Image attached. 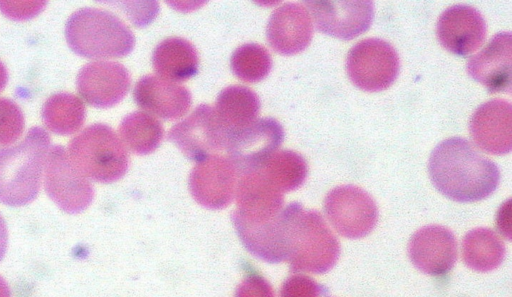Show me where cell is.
I'll return each instance as SVG.
<instances>
[{
    "label": "cell",
    "mask_w": 512,
    "mask_h": 297,
    "mask_svg": "<svg viewBox=\"0 0 512 297\" xmlns=\"http://www.w3.org/2000/svg\"><path fill=\"white\" fill-rule=\"evenodd\" d=\"M323 288L314 279L302 274L290 276L283 283L280 297H320Z\"/></svg>",
    "instance_id": "f1b7e54d"
},
{
    "label": "cell",
    "mask_w": 512,
    "mask_h": 297,
    "mask_svg": "<svg viewBox=\"0 0 512 297\" xmlns=\"http://www.w3.org/2000/svg\"><path fill=\"white\" fill-rule=\"evenodd\" d=\"M228 133L215 110L201 104L170 129L168 139L188 159L200 162L225 148Z\"/></svg>",
    "instance_id": "30bf717a"
},
{
    "label": "cell",
    "mask_w": 512,
    "mask_h": 297,
    "mask_svg": "<svg viewBox=\"0 0 512 297\" xmlns=\"http://www.w3.org/2000/svg\"><path fill=\"white\" fill-rule=\"evenodd\" d=\"M284 139V130L274 118H260L229 132L226 142L228 159L239 174L256 171L276 152Z\"/></svg>",
    "instance_id": "52a82bcc"
},
{
    "label": "cell",
    "mask_w": 512,
    "mask_h": 297,
    "mask_svg": "<svg viewBox=\"0 0 512 297\" xmlns=\"http://www.w3.org/2000/svg\"><path fill=\"white\" fill-rule=\"evenodd\" d=\"M24 129V115L10 99L0 98V145L15 142Z\"/></svg>",
    "instance_id": "83f0119b"
},
{
    "label": "cell",
    "mask_w": 512,
    "mask_h": 297,
    "mask_svg": "<svg viewBox=\"0 0 512 297\" xmlns=\"http://www.w3.org/2000/svg\"><path fill=\"white\" fill-rule=\"evenodd\" d=\"M44 166L45 191L60 209L75 214L91 204L94 197L91 183L74 166L61 145L50 148Z\"/></svg>",
    "instance_id": "ba28073f"
},
{
    "label": "cell",
    "mask_w": 512,
    "mask_h": 297,
    "mask_svg": "<svg viewBox=\"0 0 512 297\" xmlns=\"http://www.w3.org/2000/svg\"><path fill=\"white\" fill-rule=\"evenodd\" d=\"M130 74L118 62L94 61L84 65L76 79L77 90L91 106L108 108L119 103L130 89Z\"/></svg>",
    "instance_id": "5bb4252c"
},
{
    "label": "cell",
    "mask_w": 512,
    "mask_h": 297,
    "mask_svg": "<svg viewBox=\"0 0 512 297\" xmlns=\"http://www.w3.org/2000/svg\"><path fill=\"white\" fill-rule=\"evenodd\" d=\"M259 170L281 192L298 189L308 173L305 159L292 150L275 152Z\"/></svg>",
    "instance_id": "484cf974"
},
{
    "label": "cell",
    "mask_w": 512,
    "mask_h": 297,
    "mask_svg": "<svg viewBox=\"0 0 512 297\" xmlns=\"http://www.w3.org/2000/svg\"><path fill=\"white\" fill-rule=\"evenodd\" d=\"M123 145L137 155L153 152L161 143L164 131L161 123L152 115L135 111L123 118L119 125Z\"/></svg>",
    "instance_id": "d4e9b609"
},
{
    "label": "cell",
    "mask_w": 512,
    "mask_h": 297,
    "mask_svg": "<svg viewBox=\"0 0 512 297\" xmlns=\"http://www.w3.org/2000/svg\"><path fill=\"white\" fill-rule=\"evenodd\" d=\"M214 110L228 132H232L256 120L260 100L250 88L232 85L219 93Z\"/></svg>",
    "instance_id": "7402d4cb"
},
{
    "label": "cell",
    "mask_w": 512,
    "mask_h": 297,
    "mask_svg": "<svg viewBox=\"0 0 512 297\" xmlns=\"http://www.w3.org/2000/svg\"><path fill=\"white\" fill-rule=\"evenodd\" d=\"M270 46L282 55L303 51L311 42L313 25L308 10L299 3H286L276 8L266 30Z\"/></svg>",
    "instance_id": "d6986e66"
},
{
    "label": "cell",
    "mask_w": 512,
    "mask_h": 297,
    "mask_svg": "<svg viewBox=\"0 0 512 297\" xmlns=\"http://www.w3.org/2000/svg\"><path fill=\"white\" fill-rule=\"evenodd\" d=\"M284 258L294 272L323 274L340 255V244L319 212L293 202L280 212Z\"/></svg>",
    "instance_id": "7a4b0ae2"
},
{
    "label": "cell",
    "mask_w": 512,
    "mask_h": 297,
    "mask_svg": "<svg viewBox=\"0 0 512 297\" xmlns=\"http://www.w3.org/2000/svg\"><path fill=\"white\" fill-rule=\"evenodd\" d=\"M152 64L158 77L173 82L183 81L198 72L199 58L188 40L169 37L155 47Z\"/></svg>",
    "instance_id": "44dd1931"
},
{
    "label": "cell",
    "mask_w": 512,
    "mask_h": 297,
    "mask_svg": "<svg viewBox=\"0 0 512 297\" xmlns=\"http://www.w3.org/2000/svg\"><path fill=\"white\" fill-rule=\"evenodd\" d=\"M511 33L499 32L467 62V72L490 93L511 90Z\"/></svg>",
    "instance_id": "ac0fdd59"
},
{
    "label": "cell",
    "mask_w": 512,
    "mask_h": 297,
    "mask_svg": "<svg viewBox=\"0 0 512 297\" xmlns=\"http://www.w3.org/2000/svg\"><path fill=\"white\" fill-rule=\"evenodd\" d=\"M399 56L394 47L380 38H366L348 52L346 70L358 88L376 92L388 88L397 78Z\"/></svg>",
    "instance_id": "8992f818"
},
{
    "label": "cell",
    "mask_w": 512,
    "mask_h": 297,
    "mask_svg": "<svg viewBox=\"0 0 512 297\" xmlns=\"http://www.w3.org/2000/svg\"><path fill=\"white\" fill-rule=\"evenodd\" d=\"M464 263L478 272L496 269L505 257V246L491 229L479 227L469 231L462 241Z\"/></svg>",
    "instance_id": "603a6c76"
},
{
    "label": "cell",
    "mask_w": 512,
    "mask_h": 297,
    "mask_svg": "<svg viewBox=\"0 0 512 297\" xmlns=\"http://www.w3.org/2000/svg\"><path fill=\"white\" fill-rule=\"evenodd\" d=\"M49 146L48 133L32 127L20 143L0 149V202L23 206L37 197Z\"/></svg>",
    "instance_id": "3957f363"
},
{
    "label": "cell",
    "mask_w": 512,
    "mask_h": 297,
    "mask_svg": "<svg viewBox=\"0 0 512 297\" xmlns=\"http://www.w3.org/2000/svg\"><path fill=\"white\" fill-rule=\"evenodd\" d=\"M512 108L510 102L492 99L480 105L469 122L475 144L487 153L504 155L512 147Z\"/></svg>",
    "instance_id": "e0dca14e"
},
{
    "label": "cell",
    "mask_w": 512,
    "mask_h": 297,
    "mask_svg": "<svg viewBox=\"0 0 512 297\" xmlns=\"http://www.w3.org/2000/svg\"><path fill=\"white\" fill-rule=\"evenodd\" d=\"M45 5V2H0V10L12 19L24 20L37 15Z\"/></svg>",
    "instance_id": "4dcf8cb0"
},
{
    "label": "cell",
    "mask_w": 512,
    "mask_h": 297,
    "mask_svg": "<svg viewBox=\"0 0 512 297\" xmlns=\"http://www.w3.org/2000/svg\"><path fill=\"white\" fill-rule=\"evenodd\" d=\"M230 65L235 76L245 82L263 80L272 68V59L267 49L256 43L238 47L232 54Z\"/></svg>",
    "instance_id": "4316f807"
},
{
    "label": "cell",
    "mask_w": 512,
    "mask_h": 297,
    "mask_svg": "<svg viewBox=\"0 0 512 297\" xmlns=\"http://www.w3.org/2000/svg\"><path fill=\"white\" fill-rule=\"evenodd\" d=\"M428 171L436 189L457 202L483 200L500 182L498 166L461 137L445 139L433 149Z\"/></svg>",
    "instance_id": "6da1fadb"
},
{
    "label": "cell",
    "mask_w": 512,
    "mask_h": 297,
    "mask_svg": "<svg viewBox=\"0 0 512 297\" xmlns=\"http://www.w3.org/2000/svg\"><path fill=\"white\" fill-rule=\"evenodd\" d=\"M324 212L342 236L358 239L368 235L378 221L373 198L362 188L341 185L330 190L324 199Z\"/></svg>",
    "instance_id": "9c48e42d"
},
{
    "label": "cell",
    "mask_w": 512,
    "mask_h": 297,
    "mask_svg": "<svg viewBox=\"0 0 512 297\" xmlns=\"http://www.w3.org/2000/svg\"><path fill=\"white\" fill-rule=\"evenodd\" d=\"M85 105L80 98L71 93L51 95L42 108L45 126L59 135H71L77 132L85 121Z\"/></svg>",
    "instance_id": "cb8c5ba5"
},
{
    "label": "cell",
    "mask_w": 512,
    "mask_h": 297,
    "mask_svg": "<svg viewBox=\"0 0 512 297\" xmlns=\"http://www.w3.org/2000/svg\"><path fill=\"white\" fill-rule=\"evenodd\" d=\"M235 297H274V292L267 280L251 275L240 283Z\"/></svg>",
    "instance_id": "f546056e"
},
{
    "label": "cell",
    "mask_w": 512,
    "mask_h": 297,
    "mask_svg": "<svg viewBox=\"0 0 512 297\" xmlns=\"http://www.w3.org/2000/svg\"><path fill=\"white\" fill-rule=\"evenodd\" d=\"M69 158L87 178L111 183L124 176L129 156L111 127L96 123L85 128L68 145Z\"/></svg>",
    "instance_id": "5b68a950"
},
{
    "label": "cell",
    "mask_w": 512,
    "mask_h": 297,
    "mask_svg": "<svg viewBox=\"0 0 512 297\" xmlns=\"http://www.w3.org/2000/svg\"><path fill=\"white\" fill-rule=\"evenodd\" d=\"M0 297H11L9 286L1 276H0Z\"/></svg>",
    "instance_id": "836d02e7"
},
{
    "label": "cell",
    "mask_w": 512,
    "mask_h": 297,
    "mask_svg": "<svg viewBox=\"0 0 512 297\" xmlns=\"http://www.w3.org/2000/svg\"><path fill=\"white\" fill-rule=\"evenodd\" d=\"M237 208L232 220L248 224L266 223L282 210L283 192L277 189L260 170L240 174L236 186Z\"/></svg>",
    "instance_id": "4fadbf2b"
},
{
    "label": "cell",
    "mask_w": 512,
    "mask_h": 297,
    "mask_svg": "<svg viewBox=\"0 0 512 297\" xmlns=\"http://www.w3.org/2000/svg\"><path fill=\"white\" fill-rule=\"evenodd\" d=\"M436 34L448 51L466 56L476 51L486 37V23L482 14L472 6L457 4L440 15Z\"/></svg>",
    "instance_id": "9a60e30c"
},
{
    "label": "cell",
    "mask_w": 512,
    "mask_h": 297,
    "mask_svg": "<svg viewBox=\"0 0 512 297\" xmlns=\"http://www.w3.org/2000/svg\"><path fill=\"white\" fill-rule=\"evenodd\" d=\"M237 176L233 163L227 157L215 154L194 166L189 176V188L202 206L223 209L234 197Z\"/></svg>",
    "instance_id": "7c38bea8"
},
{
    "label": "cell",
    "mask_w": 512,
    "mask_h": 297,
    "mask_svg": "<svg viewBox=\"0 0 512 297\" xmlns=\"http://www.w3.org/2000/svg\"><path fill=\"white\" fill-rule=\"evenodd\" d=\"M304 4L319 31L343 40L364 33L373 21L372 1H305Z\"/></svg>",
    "instance_id": "8fae6325"
},
{
    "label": "cell",
    "mask_w": 512,
    "mask_h": 297,
    "mask_svg": "<svg viewBox=\"0 0 512 297\" xmlns=\"http://www.w3.org/2000/svg\"><path fill=\"white\" fill-rule=\"evenodd\" d=\"M133 97L141 109L165 120L182 117L192 104L191 93L185 86L154 75L137 81Z\"/></svg>",
    "instance_id": "ffe728a7"
},
{
    "label": "cell",
    "mask_w": 512,
    "mask_h": 297,
    "mask_svg": "<svg viewBox=\"0 0 512 297\" xmlns=\"http://www.w3.org/2000/svg\"><path fill=\"white\" fill-rule=\"evenodd\" d=\"M8 241L7 227L4 219L0 215V260L3 258Z\"/></svg>",
    "instance_id": "1f68e13d"
},
{
    "label": "cell",
    "mask_w": 512,
    "mask_h": 297,
    "mask_svg": "<svg viewBox=\"0 0 512 297\" xmlns=\"http://www.w3.org/2000/svg\"><path fill=\"white\" fill-rule=\"evenodd\" d=\"M413 265L421 272L440 276L448 273L457 260V242L448 228L428 225L417 230L408 247Z\"/></svg>",
    "instance_id": "2e32d148"
},
{
    "label": "cell",
    "mask_w": 512,
    "mask_h": 297,
    "mask_svg": "<svg viewBox=\"0 0 512 297\" xmlns=\"http://www.w3.org/2000/svg\"><path fill=\"white\" fill-rule=\"evenodd\" d=\"M8 80V73L5 65L0 61V92L5 88Z\"/></svg>",
    "instance_id": "d6a6232c"
},
{
    "label": "cell",
    "mask_w": 512,
    "mask_h": 297,
    "mask_svg": "<svg viewBox=\"0 0 512 297\" xmlns=\"http://www.w3.org/2000/svg\"><path fill=\"white\" fill-rule=\"evenodd\" d=\"M65 38L73 52L92 59L123 57L135 45L134 34L122 20L92 7L81 8L68 18Z\"/></svg>",
    "instance_id": "277c9868"
}]
</instances>
